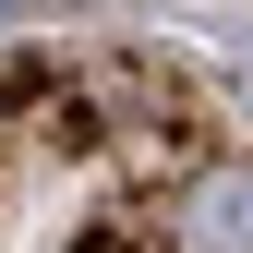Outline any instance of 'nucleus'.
<instances>
[{
  "instance_id": "nucleus-1",
  "label": "nucleus",
  "mask_w": 253,
  "mask_h": 253,
  "mask_svg": "<svg viewBox=\"0 0 253 253\" xmlns=\"http://www.w3.org/2000/svg\"><path fill=\"white\" fill-rule=\"evenodd\" d=\"M193 253H241L253 241V169H217L205 193H193V229H181Z\"/></svg>"
}]
</instances>
